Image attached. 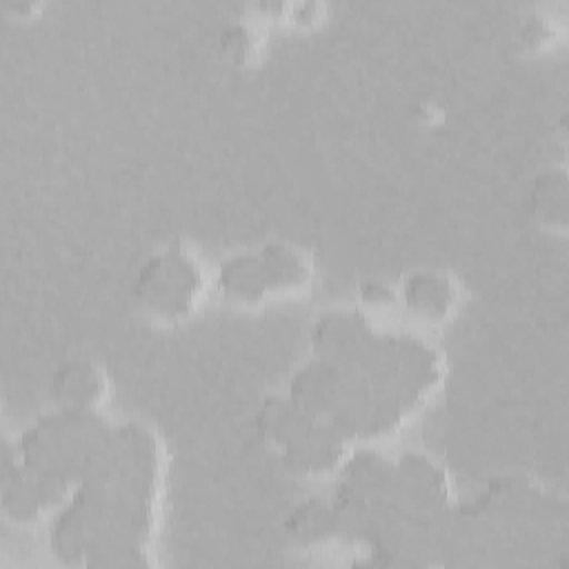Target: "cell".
Segmentation results:
<instances>
[{
    "mask_svg": "<svg viewBox=\"0 0 569 569\" xmlns=\"http://www.w3.org/2000/svg\"><path fill=\"white\" fill-rule=\"evenodd\" d=\"M164 447L142 422L113 427L98 465L71 491L51 527V549L67 565L124 569L153 565Z\"/></svg>",
    "mask_w": 569,
    "mask_h": 569,
    "instance_id": "obj_1",
    "label": "cell"
},
{
    "mask_svg": "<svg viewBox=\"0 0 569 569\" xmlns=\"http://www.w3.org/2000/svg\"><path fill=\"white\" fill-rule=\"evenodd\" d=\"M113 427L100 411L53 409L16 442L24 467L40 480L49 507H62L109 447Z\"/></svg>",
    "mask_w": 569,
    "mask_h": 569,
    "instance_id": "obj_2",
    "label": "cell"
},
{
    "mask_svg": "<svg viewBox=\"0 0 569 569\" xmlns=\"http://www.w3.org/2000/svg\"><path fill=\"white\" fill-rule=\"evenodd\" d=\"M204 289L207 273L200 258L178 242L147 256L131 284L133 300L142 313L160 322L189 318Z\"/></svg>",
    "mask_w": 569,
    "mask_h": 569,
    "instance_id": "obj_3",
    "label": "cell"
},
{
    "mask_svg": "<svg viewBox=\"0 0 569 569\" xmlns=\"http://www.w3.org/2000/svg\"><path fill=\"white\" fill-rule=\"evenodd\" d=\"M376 336L378 329L365 311L340 307L316 318L309 340L313 358L327 360L340 369H351L367 356Z\"/></svg>",
    "mask_w": 569,
    "mask_h": 569,
    "instance_id": "obj_4",
    "label": "cell"
},
{
    "mask_svg": "<svg viewBox=\"0 0 569 569\" xmlns=\"http://www.w3.org/2000/svg\"><path fill=\"white\" fill-rule=\"evenodd\" d=\"M393 500L429 520L445 516L451 500V482L445 467L420 451L402 453L393 462Z\"/></svg>",
    "mask_w": 569,
    "mask_h": 569,
    "instance_id": "obj_5",
    "label": "cell"
},
{
    "mask_svg": "<svg viewBox=\"0 0 569 569\" xmlns=\"http://www.w3.org/2000/svg\"><path fill=\"white\" fill-rule=\"evenodd\" d=\"M349 445L351 442L331 422L311 418L307 427L278 453L289 473L300 478H320L342 467Z\"/></svg>",
    "mask_w": 569,
    "mask_h": 569,
    "instance_id": "obj_6",
    "label": "cell"
},
{
    "mask_svg": "<svg viewBox=\"0 0 569 569\" xmlns=\"http://www.w3.org/2000/svg\"><path fill=\"white\" fill-rule=\"evenodd\" d=\"M0 502L4 516L16 525H31L51 509L40 480L20 460L16 442H4L2 449Z\"/></svg>",
    "mask_w": 569,
    "mask_h": 569,
    "instance_id": "obj_7",
    "label": "cell"
},
{
    "mask_svg": "<svg viewBox=\"0 0 569 569\" xmlns=\"http://www.w3.org/2000/svg\"><path fill=\"white\" fill-rule=\"evenodd\" d=\"M49 396L58 409L98 411L109 396V378L96 362L69 358L56 367Z\"/></svg>",
    "mask_w": 569,
    "mask_h": 569,
    "instance_id": "obj_8",
    "label": "cell"
},
{
    "mask_svg": "<svg viewBox=\"0 0 569 569\" xmlns=\"http://www.w3.org/2000/svg\"><path fill=\"white\" fill-rule=\"evenodd\" d=\"M458 296L456 280L440 269H416L405 276L398 289L407 311L425 322L447 320L458 305Z\"/></svg>",
    "mask_w": 569,
    "mask_h": 569,
    "instance_id": "obj_9",
    "label": "cell"
},
{
    "mask_svg": "<svg viewBox=\"0 0 569 569\" xmlns=\"http://www.w3.org/2000/svg\"><path fill=\"white\" fill-rule=\"evenodd\" d=\"M340 393L342 369L320 358H311L307 365H302L291 376L287 389V396L296 407L320 420L331 418Z\"/></svg>",
    "mask_w": 569,
    "mask_h": 569,
    "instance_id": "obj_10",
    "label": "cell"
},
{
    "mask_svg": "<svg viewBox=\"0 0 569 569\" xmlns=\"http://www.w3.org/2000/svg\"><path fill=\"white\" fill-rule=\"evenodd\" d=\"M218 289L238 305H260L271 296L269 278L258 251H240L224 258L216 273Z\"/></svg>",
    "mask_w": 569,
    "mask_h": 569,
    "instance_id": "obj_11",
    "label": "cell"
},
{
    "mask_svg": "<svg viewBox=\"0 0 569 569\" xmlns=\"http://www.w3.org/2000/svg\"><path fill=\"white\" fill-rule=\"evenodd\" d=\"M529 207L536 222L549 231L565 233L569 224V178L565 167L540 171L531 180Z\"/></svg>",
    "mask_w": 569,
    "mask_h": 569,
    "instance_id": "obj_12",
    "label": "cell"
},
{
    "mask_svg": "<svg viewBox=\"0 0 569 569\" xmlns=\"http://www.w3.org/2000/svg\"><path fill=\"white\" fill-rule=\"evenodd\" d=\"M342 485L371 498H393V462L378 449L349 451L340 467Z\"/></svg>",
    "mask_w": 569,
    "mask_h": 569,
    "instance_id": "obj_13",
    "label": "cell"
},
{
    "mask_svg": "<svg viewBox=\"0 0 569 569\" xmlns=\"http://www.w3.org/2000/svg\"><path fill=\"white\" fill-rule=\"evenodd\" d=\"M264 264L271 293H287L302 289L311 278L309 256L287 242H267L258 249Z\"/></svg>",
    "mask_w": 569,
    "mask_h": 569,
    "instance_id": "obj_14",
    "label": "cell"
},
{
    "mask_svg": "<svg viewBox=\"0 0 569 569\" xmlns=\"http://www.w3.org/2000/svg\"><path fill=\"white\" fill-rule=\"evenodd\" d=\"M313 416L296 407L289 396H269L256 413V431L260 440L280 451L291 438H296Z\"/></svg>",
    "mask_w": 569,
    "mask_h": 569,
    "instance_id": "obj_15",
    "label": "cell"
},
{
    "mask_svg": "<svg viewBox=\"0 0 569 569\" xmlns=\"http://www.w3.org/2000/svg\"><path fill=\"white\" fill-rule=\"evenodd\" d=\"M284 533L298 545H320L338 536V518L331 502L309 498L284 518Z\"/></svg>",
    "mask_w": 569,
    "mask_h": 569,
    "instance_id": "obj_16",
    "label": "cell"
},
{
    "mask_svg": "<svg viewBox=\"0 0 569 569\" xmlns=\"http://www.w3.org/2000/svg\"><path fill=\"white\" fill-rule=\"evenodd\" d=\"M258 36L247 22H229L220 31V47L231 60H247L253 53Z\"/></svg>",
    "mask_w": 569,
    "mask_h": 569,
    "instance_id": "obj_17",
    "label": "cell"
},
{
    "mask_svg": "<svg viewBox=\"0 0 569 569\" xmlns=\"http://www.w3.org/2000/svg\"><path fill=\"white\" fill-rule=\"evenodd\" d=\"M360 298L365 305H369L373 309H385L396 302L398 291H393L391 284H387L382 280H365L360 287Z\"/></svg>",
    "mask_w": 569,
    "mask_h": 569,
    "instance_id": "obj_18",
    "label": "cell"
},
{
    "mask_svg": "<svg viewBox=\"0 0 569 569\" xmlns=\"http://www.w3.org/2000/svg\"><path fill=\"white\" fill-rule=\"evenodd\" d=\"M36 9H38V4L31 2V0H27V2H4V11L16 13V16H29Z\"/></svg>",
    "mask_w": 569,
    "mask_h": 569,
    "instance_id": "obj_19",
    "label": "cell"
}]
</instances>
